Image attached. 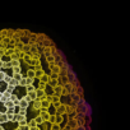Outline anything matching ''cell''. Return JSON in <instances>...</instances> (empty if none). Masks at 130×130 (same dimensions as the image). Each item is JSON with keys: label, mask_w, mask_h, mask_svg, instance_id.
I'll return each mask as SVG.
<instances>
[{"label": "cell", "mask_w": 130, "mask_h": 130, "mask_svg": "<svg viewBox=\"0 0 130 130\" xmlns=\"http://www.w3.org/2000/svg\"><path fill=\"white\" fill-rule=\"evenodd\" d=\"M33 84V80L32 79H28L27 77H23L19 83H18V87H27V86H32Z\"/></svg>", "instance_id": "1"}, {"label": "cell", "mask_w": 130, "mask_h": 130, "mask_svg": "<svg viewBox=\"0 0 130 130\" xmlns=\"http://www.w3.org/2000/svg\"><path fill=\"white\" fill-rule=\"evenodd\" d=\"M65 113H67V105L61 103L57 108H56V113L55 115H59V116H64Z\"/></svg>", "instance_id": "2"}, {"label": "cell", "mask_w": 130, "mask_h": 130, "mask_svg": "<svg viewBox=\"0 0 130 130\" xmlns=\"http://www.w3.org/2000/svg\"><path fill=\"white\" fill-rule=\"evenodd\" d=\"M61 93H62V84H57L56 87L52 88V94L54 96H57L61 98Z\"/></svg>", "instance_id": "3"}, {"label": "cell", "mask_w": 130, "mask_h": 130, "mask_svg": "<svg viewBox=\"0 0 130 130\" xmlns=\"http://www.w3.org/2000/svg\"><path fill=\"white\" fill-rule=\"evenodd\" d=\"M67 125L69 126V129H70V130H77V129H78V122H77V119H70V120H68Z\"/></svg>", "instance_id": "4"}, {"label": "cell", "mask_w": 130, "mask_h": 130, "mask_svg": "<svg viewBox=\"0 0 130 130\" xmlns=\"http://www.w3.org/2000/svg\"><path fill=\"white\" fill-rule=\"evenodd\" d=\"M48 68H50V73H55V74H60V72H61V68L59 67V65H56V64H52V65H48Z\"/></svg>", "instance_id": "5"}, {"label": "cell", "mask_w": 130, "mask_h": 130, "mask_svg": "<svg viewBox=\"0 0 130 130\" xmlns=\"http://www.w3.org/2000/svg\"><path fill=\"white\" fill-rule=\"evenodd\" d=\"M33 70H35V74H36V79H38L40 77H42L45 74V70L42 69V67H36V68H33Z\"/></svg>", "instance_id": "6"}, {"label": "cell", "mask_w": 130, "mask_h": 130, "mask_svg": "<svg viewBox=\"0 0 130 130\" xmlns=\"http://www.w3.org/2000/svg\"><path fill=\"white\" fill-rule=\"evenodd\" d=\"M38 82H40V83H43V84H46V86H47V84H48V82H50V77H48V74H46V73H45L42 77H40V78H38Z\"/></svg>", "instance_id": "7"}, {"label": "cell", "mask_w": 130, "mask_h": 130, "mask_svg": "<svg viewBox=\"0 0 130 130\" xmlns=\"http://www.w3.org/2000/svg\"><path fill=\"white\" fill-rule=\"evenodd\" d=\"M27 78H28V79H32V80L36 79V74H35L33 68H28V69H27Z\"/></svg>", "instance_id": "8"}, {"label": "cell", "mask_w": 130, "mask_h": 130, "mask_svg": "<svg viewBox=\"0 0 130 130\" xmlns=\"http://www.w3.org/2000/svg\"><path fill=\"white\" fill-rule=\"evenodd\" d=\"M50 107H51V102H48V101H46V100L41 101V108H43V110H48Z\"/></svg>", "instance_id": "9"}, {"label": "cell", "mask_w": 130, "mask_h": 130, "mask_svg": "<svg viewBox=\"0 0 130 130\" xmlns=\"http://www.w3.org/2000/svg\"><path fill=\"white\" fill-rule=\"evenodd\" d=\"M28 105H29L28 102H26V101H23L22 98H19V103H18V107H19V108H26V110H27V108H28Z\"/></svg>", "instance_id": "10"}, {"label": "cell", "mask_w": 130, "mask_h": 130, "mask_svg": "<svg viewBox=\"0 0 130 130\" xmlns=\"http://www.w3.org/2000/svg\"><path fill=\"white\" fill-rule=\"evenodd\" d=\"M32 107H33V110H36V111H40V110H41V101H40V100H36V101H33V105H32Z\"/></svg>", "instance_id": "11"}, {"label": "cell", "mask_w": 130, "mask_h": 130, "mask_svg": "<svg viewBox=\"0 0 130 130\" xmlns=\"http://www.w3.org/2000/svg\"><path fill=\"white\" fill-rule=\"evenodd\" d=\"M9 101H12V102L14 103V106H15V107H17V106H18V103H19V98H18V96H15L14 93L10 96V100H9Z\"/></svg>", "instance_id": "12"}, {"label": "cell", "mask_w": 130, "mask_h": 130, "mask_svg": "<svg viewBox=\"0 0 130 130\" xmlns=\"http://www.w3.org/2000/svg\"><path fill=\"white\" fill-rule=\"evenodd\" d=\"M42 54H43V56H45V57H47V56L52 55V54H51V48H50V47H43Z\"/></svg>", "instance_id": "13"}, {"label": "cell", "mask_w": 130, "mask_h": 130, "mask_svg": "<svg viewBox=\"0 0 130 130\" xmlns=\"http://www.w3.org/2000/svg\"><path fill=\"white\" fill-rule=\"evenodd\" d=\"M3 106H4L7 110H9V108H15V106H14V103H13L12 101H7V102L3 105Z\"/></svg>", "instance_id": "14"}, {"label": "cell", "mask_w": 130, "mask_h": 130, "mask_svg": "<svg viewBox=\"0 0 130 130\" xmlns=\"http://www.w3.org/2000/svg\"><path fill=\"white\" fill-rule=\"evenodd\" d=\"M4 122H8L7 121V113L5 112H0V125L4 124Z\"/></svg>", "instance_id": "15"}, {"label": "cell", "mask_w": 130, "mask_h": 130, "mask_svg": "<svg viewBox=\"0 0 130 130\" xmlns=\"http://www.w3.org/2000/svg\"><path fill=\"white\" fill-rule=\"evenodd\" d=\"M50 102H51V103H60L61 101H60V97L51 94V100H50Z\"/></svg>", "instance_id": "16"}, {"label": "cell", "mask_w": 130, "mask_h": 130, "mask_svg": "<svg viewBox=\"0 0 130 130\" xmlns=\"http://www.w3.org/2000/svg\"><path fill=\"white\" fill-rule=\"evenodd\" d=\"M36 52H38V45H31L29 54H36Z\"/></svg>", "instance_id": "17"}, {"label": "cell", "mask_w": 130, "mask_h": 130, "mask_svg": "<svg viewBox=\"0 0 130 130\" xmlns=\"http://www.w3.org/2000/svg\"><path fill=\"white\" fill-rule=\"evenodd\" d=\"M14 52H15L14 47H7V50H5V55H7V56H10V55H13Z\"/></svg>", "instance_id": "18"}, {"label": "cell", "mask_w": 130, "mask_h": 130, "mask_svg": "<svg viewBox=\"0 0 130 130\" xmlns=\"http://www.w3.org/2000/svg\"><path fill=\"white\" fill-rule=\"evenodd\" d=\"M29 56H31V60H40V59H41V54H40V52L29 54Z\"/></svg>", "instance_id": "19"}, {"label": "cell", "mask_w": 130, "mask_h": 130, "mask_svg": "<svg viewBox=\"0 0 130 130\" xmlns=\"http://www.w3.org/2000/svg\"><path fill=\"white\" fill-rule=\"evenodd\" d=\"M46 60H47V64H48V65H52V64H55V56H54V55H50V56H47V57H46Z\"/></svg>", "instance_id": "20"}, {"label": "cell", "mask_w": 130, "mask_h": 130, "mask_svg": "<svg viewBox=\"0 0 130 130\" xmlns=\"http://www.w3.org/2000/svg\"><path fill=\"white\" fill-rule=\"evenodd\" d=\"M50 80H59L60 79V74H55V73H50Z\"/></svg>", "instance_id": "21"}, {"label": "cell", "mask_w": 130, "mask_h": 130, "mask_svg": "<svg viewBox=\"0 0 130 130\" xmlns=\"http://www.w3.org/2000/svg\"><path fill=\"white\" fill-rule=\"evenodd\" d=\"M10 68H15V67H21V61L19 60H14V61H9Z\"/></svg>", "instance_id": "22"}, {"label": "cell", "mask_w": 130, "mask_h": 130, "mask_svg": "<svg viewBox=\"0 0 130 130\" xmlns=\"http://www.w3.org/2000/svg\"><path fill=\"white\" fill-rule=\"evenodd\" d=\"M29 48H31V45H28V43H24V46H23L22 51H23L26 55H28V54H29Z\"/></svg>", "instance_id": "23"}, {"label": "cell", "mask_w": 130, "mask_h": 130, "mask_svg": "<svg viewBox=\"0 0 130 130\" xmlns=\"http://www.w3.org/2000/svg\"><path fill=\"white\" fill-rule=\"evenodd\" d=\"M12 78H13L14 80H17V82L19 83V80H21V79L23 78V75H22V73H19V74H13V75H12Z\"/></svg>", "instance_id": "24"}, {"label": "cell", "mask_w": 130, "mask_h": 130, "mask_svg": "<svg viewBox=\"0 0 130 130\" xmlns=\"http://www.w3.org/2000/svg\"><path fill=\"white\" fill-rule=\"evenodd\" d=\"M28 97H29L31 102L36 101V100H37V94H36V91H35V92H32V93H28Z\"/></svg>", "instance_id": "25"}, {"label": "cell", "mask_w": 130, "mask_h": 130, "mask_svg": "<svg viewBox=\"0 0 130 130\" xmlns=\"http://www.w3.org/2000/svg\"><path fill=\"white\" fill-rule=\"evenodd\" d=\"M72 112H75V106L67 105V113H72Z\"/></svg>", "instance_id": "26"}, {"label": "cell", "mask_w": 130, "mask_h": 130, "mask_svg": "<svg viewBox=\"0 0 130 130\" xmlns=\"http://www.w3.org/2000/svg\"><path fill=\"white\" fill-rule=\"evenodd\" d=\"M47 122H50L51 125L56 124V115H50V117H48V121H47Z\"/></svg>", "instance_id": "27"}, {"label": "cell", "mask_w": 130, "mask_h": 130, "mask_svg": "<svg viewBox=\"0 0 130 130\" xmlns=\"http://www.w3.org/2000/svg\"><path fill=\"white\" fill-rule=\"evenodd\" d=\"M12 69V72H13V74H19V73H22V68L21 67H15V68H10Z\"/></svg>", "instance_id": "28"}, {"label": "cell", "mask_w": 130, "mask_h": 130, "mask_svg": "<svg viewBox=\"0 0 130 130\" xmlns=\"http://www.w3.org/2000/svg\"><path fill=\"white\" fill-rule=\"evenodd\" d=\"M10 78H12V77H10ZM8 86H10V87L15 88V87H18V82H17V80H14V79L12 78V79H10V82L8 83Z\"/></svg>", "instance_id": "29"}, {"label": "cell", "mask_w": 130, "mask_h": 130, "mask_svg": "<svg viewBox=\"0 0 130 130\" xmlns=\"http://www.w3.org/2000/svg\"><path fill=\"white\" fill-rule=\"evenodd\" d=\"M26 89H27V94H28V93H32V92H35V91H36V87L32 84V86H27V87H26Z\"/></svg>", "instance_id": "30"}, {"label": "cell", "mask_w": 130, "mask_h": 130, "mask_svg": "<svg viewBox=\"0 0 130 130\" xmlns=\"http://www.w3.org/2000/svg\"><path fill=\"white\" fill-rule=\"evenodd\" d=\"M2 94H3V97H5L7 100H10V96H12L13 93H10V92H8V91H3Z\"/></svg>", "instance_id": "31"}, {"label": "cell", "mask_w": 130, "mask_h": 130, "mask_svg": "<svg viewBox=\"0 0 130 130\" xmlns=\"http://www.w3.org/2000/svg\"><path fill=\"white\" fill-rule=\"evenodd\" d=\"M59 82H60V79H59V80H50L47 86H50V87H52V88H54V87H56V86L59 84Z\"/></svg>", "instance_id": "32"}, {"label": "cell", "mask_w": 130, "mask_h": 130, "mask_svg": "<svg viewBox=\"0 0 130 130\" xmlns=\"http://www.w3.org/2000/svg\"><path fill=\"white\" fill-rule=\"evenodd\" d=\"M62 122H64V117H62V116L56 115V124H57V125H61Z\"/></svg>", "instance_id": "33"}, {"label": "cell", "mask_w": 130, "mask_h": 130, "mask_svg": "<svg viewBox=\"0 0 130 130\" xmlns=\"http://www.w3.org/2000/svg\"><path fill=\"white\" fill-rule=\"evenodd\" d=\"M17 113H18L19 116H26V113H27V110H26V108H19Z\"/></svg>", "instance_id": "34"}, {"label": "cell", "mask_w": 130, "mask_h": 130, "mask_svg": "<svg viewBox=\"0 0 130 130\" xmlns=\"http://www.w3.org/2000/svg\"><path fill=\"white\" fill-rule=\"evenodd\" d=\"M35 121H36L37 126H38V125H41V124H43V121H42V119H41V116H40V115L35 117Z\"/></svg>", "instance_id": "35"}, {"label": "cell", "mask_w": 130, "mask_h": 130, "mask_svg": "<svg viewBox=\"0 0 130 130\" xmlns=\"http://www.w3.org/2000/svg\"><path fill=\"white\" fill-rule=\"evenodd\" d=\"M27 125H28L29 127H35V126H37V124H36V121H35V119H32V120H29V121L27 122Z\"/></svg>", "instance_id": "36"}, {"label": "cell", "mask_w": 130, "mask_h": 130, "mask_svg": "<svg viewBox=\"0 0 130 130\" xmlns=\"http://www.w3.org/2000/svg\"><path fill=\"white\" fill-rule=\"evenodd\" d=\"M61 80H62V83H64V84L69 83V82H70V80H69V75H64V77L61 78ZM64 84H62V86H64Z\"/></svg>", "instance_id": "37"}, {"label": "cell", "mask_w": 130, "mask_h": 130, "mask_svg": "<svg viewBox=\"0 0 130 130\" xmlns=\"http://www.w3.org/2000/svg\"><path fill=\"white\" fill-rule=\"evenodd\" d=\"M18 54V59H19V61H22L23 60V57L26 56V54L23 52V51H19V52H17Z\"/></svg>", "instance_id": "38"}, {"label": "cell", "mask_w": 130, "mask_h": 130, "mask_svg": "<svg viewBox=\"0 0 130 130\" xmlns=\"http://www.w3.org/2000/svg\"><path fill=\"white\" fill-rule=\"evenodd\" d=\"M5 75H7V73H5V72H2V70H0V82H3V80H4Z\"/></svg>", "instance_id": "39"}, {"label": "cell", "mask_w": 130, "mask_h": 130, "mask_svg": "<svg viewBox=\"0 0 130 130\" xmlns=\"http://www.w3.org/2000/svg\"><path fill=\"white\" fill-rule=\"evenodd\" d=\"M29 60H31V56H29V54H28V55H26V56L23 57V60H22V61H24V62H27V64H28V62H29Z\"/></svg>", "instance_id": "40"}, {"label": "cell", "mask_w": 130, "mask_h": 130, "mask_svg": "<svg viewBox=\"0 0 130 130\" xmlns=\"http://www.w3.org/2000/svg\"><path fill=\"white\" fill-rule=\"evenodd\" d=\"M51 130H61V129H60V125L54 124V125H51Z\"/></svg>", "instance_id": "41"}, {"label": "cell", "mask_w": 130, "mask_h": 130, "mask_svg": "<svg viewBox=\"0 0 130 130\" xmlns=\"http://www.w3.org/2000/svg\"><path fill=\"white\" fill-rule=\"evenodd\" d=\"M5 113H13V115H15L17 112H15V108H9V110H7Z\"/></svg>", "instance_id": "42"}, {"label": "cell", "mask_w": 130, "mask_h": 130, "mask_svg": "<svg viewBox=\"0 0 130 130\" xmlns=\"http://www.w3.org/2000/svg\"><path fill=\"white\" fill-rule=\"evenodd\" d=\"M22 100H23V101H26V102H28V103L31 102V100H29V97H28V94H26V96H23V97H22Z\"/></svg>", "instance_id": "43"}, {"label": "cell", "mask_w": 130, "mask_h": 130, "mask_svg": "<svg viewBox=\"0 0 130 130\" xmlns=\"http://www.w3.org/2000/svg\"><path fill=\"white\" fill-rule=\"evenodd\" d=\"M10 79H12V78H10V77H9V75H5V78H4V80H3V82H5V83H7V84H8V83H9V82H10Z\"/></svg>", "instance_id": "44"}, {"label": "cell", "mask_w": 130, "mask_h": 130, "mask_svg": "<svg viewBox=\"0 0 130 130\" xmlns=\"http://www.w3.org/2000/svg\"><path fill=\"white\" fill-rule=\"evenodd\" d=\"M5 91H8V92H10V93H13V91H14V88H13V87H10V86H7V88H5Z\"/></svg>", "instance_id": "45"}, {"label": "cell", "mask_w": 130, "mask_h": 130, "mask_svg": "<svg viewBox=\"0 0 130 130\" xmlns=\"http://www.w3.org/2000/svg\"><path fill=\"white\" fill-rule=\"evenodd\" d=\"M18 129H19V130H29V126H28V125H24V126H19Z\"/></svg>", "instance_id": "46"}, {"label": "cell", "mask_w": 130, "mask_h": 130, "mask_svg": "<svg viewBox=\"0 0 130 130\" xmlns=\"http://www.w3.org/2000/svg\"><path fill=\"white\" fill-rule=\"evenodd\" d=\"M29 130H41L40 126H35V127H29Z\"/></svg>", "instance_id": "47"}, {"label": "cell", "mask_w": 130, "mask_h": 130, "mask_svg": "<svg viewBox=\"0 0 130 130\" xmlns=\"http://www.w3.org/2000/svg\"><path fill=\"white\" fill-rule=\"evenodd\" d=\"M0 130H5V129H4L3 126H0Z\"/></svg>", "instance_id": "48"}, {"label": "cell", "mask_w": 130, "mask_h": 130, "mask_svg": "<svg viewBox=\"0 0 130 130\" xmlns=\"http://www.w3.org/2000/svg\"><path fill=\"white\" fill-rule=\"evenodd\" d=\"M0 97H2V89H0Z\"/></svg>", "instance_id": "49"}, {"label": "cell", "mask_w": 130, "mask_h": 130, "mask_svg": "<svg viewBox=\"0 0 130 130\" xmlns=\"http://www.w3.org/2000/svg\"><path fill=\"white\" fill-rule=\"evenodd\" d=\"M0 62H2V56H0Z\"/></svg>", "instance_id": "50"}, {"label": "cell", "mask_w": 130, "mask_h": 130, "mask_svg": "<svg viewBox=\"0 0 130 130\" xmlns=\"http://www.w3.org/2000/svg\"><path fill=\"white\" fill-rule=\"evenodd\" d=\"M15 130H19V129H15Z\"/></svg>", "instance_id": "51"}, {"label": "cell", "mask_w": 130, "mask_h": 130, "mask_svg": "<svg viewBox=\"0 0 130 130\" xmlns=\"http://www.w3.org/2000/svg\"><path fill=\"white\" fill-rule=\"evenodd\" d=\"M0 70H2V69H0Z\"/></svg>", "instance_id": "52"}, {"label": "cell", "mask_w": 130, "mask_h": 130, "mask_svg": "<svg viewBox=\"0 0 130 130\" xmlns=\"http://www.w3.org/2000/svg\"><path fill=\"white\" fill-rule=\"evenodd\" d=\"M0 126H2V125H0Z\"/></svg>", "instance_id": "53"}]
</instances>
